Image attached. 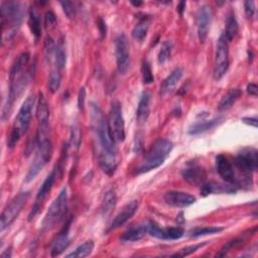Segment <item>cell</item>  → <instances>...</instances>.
<instances>
[{"label": "cell", "mask_w": 258, "mask_h": 258, "mask_svg": "<svg viewBox=\"0 0 258 258\" xmlns=\"http://www.w3.org/2000/svg\"><path fill=\"white\" fill-rule=\"evenodd\" d=\"M90 119L98 164L105 173L111 175L115 172L118 164L116 143L111 136L102 110L93 102L90 104Z\"/></svg>", "instance_id": "6da1fadb"}, {"label": "cell", "mask_w": 258, "mask_h": 258, "mask_svg": "<svg viewBox=\"0 0 258 258\" xmlns=\"http://www.w3.org/2000/svg\"><path fill=\"white\" fill-rule=\"evenodd\" d=\"M172 148L173 144L170 140L165 138L157 139L145 154L144 159L136 169V172L140 174L159 167L167 158Z\"/></svg>", "instance_id": "7a4b0ae2"}, {"label": "cell", "mask_w": 258, "mask_h": 258, "mask_svg": "<svg viewBox=\"0 0 258 258\" xmlns=\"http://www.w3.org/2000/svg\"><path fill=\"white\" fill-rule=\"evenodd\" d=\"M34 103H35L34 96L29 95L24 100L21 107L19 108L15 122L7 137V146L9 148H13L17 144L21 136L27 132L30 125Z\"/></svg>", "instance_id": "3957f363"}, {"label": "cell", "mask_w": 258, "mask_h": 258, "mask_svg": "<svg viewBox=\"0 0 258 258\" xmlns=\"http://www.w3.org/2000/svg\"><path fill=\"white\" fill-rule=\"evenodd\" d=\"M25 9L23 4L15 1H5L0 6L1 30L3 37L7 34L13 35L20 25Z\"/></svg>", "instance_id": "277c9868"}, {"label": "cell", "mask_w": 258, "mask_h": 258, "mask_svg": "<svg viewBox=\"0 0 258 258\" xmlns=\"http://www.w3.org/2000/svg\"><path fill=\"white\" fill-rule=\"evenodd\" d=\"M32 73H33V71H31V67H30V68H26L20 74L10 78L9 94L7 96V100L2 109V120L3 121H5L7 118H9L15 101H17L19 96L22 94V92L27 87L28 83L30 82Z\"/></svg>", "instance_id": "5b68a950"}, {"label": "cell", "mask_w": 258, "mask_h": 258, "mask_svg": "<svg viewBox=\"0 0 258 258\" xmlns=\"http://www.w3.org/2000/svg\"><path fill=\"white\" fill-rule=\"evenodd\" d=\"M52 155V144L49 136L36 137V151L34 158L25 176V182H29L42 170Z\"/></svg>", "instance_id": "8992f818"}, {"label": "cell", "mask_w": 258, "mask_h": 258, "mask_svg": "<svg viewBox=\"0 0 258 258\" xmlns=\"http://www.w3.org/2000/svg\"><path fill=\"white\" fill-rule=\"evenodd\" d=\"M68 209V194L67 188L63 187L58 196L53 200L44 219L42 221V229L43 230H50L52 229L57 223H59L63 216L66 215Z\"/></svg>", "instance_id": "52a82bcc"}, {"label": "cell", "mask_w": 258, "mask_h": 258, "mask_svg": "<svg viewBox=\"0 0 258 258\" xmlns=\"http://www.w3.org/2000/svg\"><path fill=\"white\" fill-rule=\"evenodd\" d=\"M108 127L115 143L125 140V122L122 113V106L118 101H113L108 115Z\"/></svg>", "instance_id": "ba28073f"}, {"label": "cell", "mask_w": 258, "mask_h": 258, "mask_svg": "<svg viewBox=\"0 0 258 258\" xmlns=\"http://www.w3.org/2000/svg\"><path fill=\"white\" fill-rule=\"evenodd\" d=\"M230 64L229 59V42L222 33L217 41L215 61H214V79L216 81L221 80L227 73Z\"/></svg>", "instance_id": "9c48e42d"}, {"label": "cell", "mask_w": 258, "mask_h": 258, "mask_svg": "<svg viewBox=\"0 0 258 258\" xmlns=\"http://www.w3.org/2000/svg\"><path fill=\"white\" fill-rule=\"evenodd\" d=\"M28 197H29L28 191H21L6 206L0 218L1 231H4L15 221V219L18 217L19 213L21 212L23 206L27 202Z\"/></svg>", "instance_id": "30bf717a"}, {"label": "cell", "mask_w": 258, "mask_h": 258, "mask_svg": "<svg viewBox=\"0 0 258 258\" xmlns=\"http://www.w3.org/2000/svg\"><path fill=\"white\" fill-rule=\"evenodd\" d=\"M115 55L117 70L120 75H125L130 68V53L126 36L120 33L115 38Z\"/></svg>", "instance_id": "8fae6325"}, {"label": "cell", "mask_w": 258, "mask_h": 258, "mask_svg": "<svg viewBox=\"0 0 258 258\" xmlns=\"http://www.w3.org/2000/svg\"><path fill=\"white\" fill-rule=\"evenodd\" d=\"M138 208H139V202L137 200H133V201L129 202L128 204H126L122 208V210L112 220L106 233L116 230V229L120 228L121 226H123L126 222H128L135 215V213L138 211Z\"/></svg>", "instance_id": "7c38bea8"}, {"label": "cell", "mask_w": 258, "mask_h": 258, "mask_svg": "<svg viewBox=\"0 0 258 258\" xmlns=\"http://www.w3.org/2000/svg\"><path fill=\"white\" fill-rule=\"evenodd\" d=\"M216 168L220 176L225 180V182L236 185V173L232 161L225 155L219 154L216 157Z\"/></svg>", "instance_id": "4fadbf2b"}, {"label": "cell", "mask_w": 258, "mask_h": 258, "mask_svg": "<svg viewBox=\"0 0 258 258\" xmlns=\"http://www.w3.org/2000/svg\"><path fill=\"white\" fill-rule=\"evenodd\" d=\"M212 20V10L208 5L201 6L197 12V28L200 42H204L209 33V27Z\"/></svg>", "instance_id": "5bb4252c"}, {"label": "cell", "mask_w": 258, "mask_h": 258, "mask_svg": "<svg viewBox=\"0 0 258 258\" xmlns=\"http://www.w3.org/2000/svg\"><path fill=\"white\" fill-rule=\"evenodd\" d=\"M181 176L185 181L195 186H202L207 179V172L199 164L191 163L181 170Z\"/></svg>", "instance_id": "9a60e30c"}, {"label": "cell", "mask_w": 258, "mask_h": 258, "mask_svg": "<svg viewBox=\"0 0 258 258\" xmlns=\"http://www.w3.org/2000/svg\"><path fill=\"white\" fill-rule=\"evenodd\" d=\"M164 202L175 208H186L196 203L197 199L192 195L179 190H169L164 194Z\"/></svg>", "instance_id": "2e32d148"}, {"label": "cell", "mask_w": 258, "mask_h": 258, "mask_svg": "<svg viewBox=\"0 0 258 258\" xmlns=\"http://www.w3.org/2000/svg\"><path fill=\"white\" fill-rule=\"evenodd\" d=\"M55 172L56 170L54 169L52 172H50L46 177L45 179L43 180L42 184L40 185L37 194H36V198H35V203L31 209V212L28 216V220L30 221L31 219H33V217L36 215L39 207H40V204L42 203V201L45 199V197L47 196V194L50 191L51 187H52V184H53V181L55 179Z\"/></svg>", "instance_id": "e0dca14e"}, {"label": "cell", "mask_w": 258, "mask_h": 258, "mask_svg": "<svg viewBox=\"0 0 258 258\" xmlns=\"http://www.w3.org/2000/svg\"><path fill=\"white\" fill-rule=\"evenodd\" d=\"M236 191L237 187L228 182L209 181L201 186V195L203 197H207L211 194H234Z\"/></svg>", "instance_id": "ac0fdd59"}, {"label": "cell", "mask_w": 258, "mask_h": 258, "mask_svg": "<svg viewBox=\"0 0 258 258\" xmlns=\"http://www.w3.org/2000/svg\"><path fill=\"white\" fill-rule=\"evenodd\" d=\"M69 230H70V222L66 224V226L61 229V231L57 234L55 239L52 242L51 250H50V255L52 257L58 256L63 252V250L67 249V247L70 244V239H69Z\"/></svg>", "instance_id": "d6986e66"}, {"label": "cell", "mask_w": 258, "mask_h": 258, "mask_svg": "<svg viewBox=\"0 0 258 258\" xmlns=\"http://www.w3.org/2000/svg\"><path fill=\"white\" fill-rule=\"evenodd\" d=\"M182 77V70L180 68H176L174 69L169 76H167L163 82L160 85V90H159V94L161 96H164L168 93H171L172 91H174L176 85L178 84V82L180 81Z\"/></svg>", "instance_id": "ffe728a7"}, {"label": "cell", "mask_w": 258, "mask_h": 258, "mask_svg": "<svg viewBox=\"0 0 258 258\" xmlns=\"http://www.w3.org/2000/svg\"><path fill=\"white\" fill-rule=\"evenodd\" d=\"M150 114V94L148 92H143L140 96L137 111L136 119L139 124H143L147 121Z\"/></svg>", "instance_id": "44dd1931"}, {"label": "cell", "mask_w": 258, "mask_h": 258, "mask_svg": "<svg viewBox=\"0 0 258 258\" xmlns=\"http://www.w3.org/2000/svg\"><path fill=\"white\" fill-rule=\"evenodd\" d=\"M150 25V17L148 15H141L138 17V21L136 22V24L134 25L133 29H132V37L136 40V41H142L148 32V28Z\"/></svg>", "instance_id": "7402d4cb"}, {"label": "cell", "mask_w": 258, "mask_h": 258, "mask_svg": "<svg viewBox=\"0 0 258 258\" xmlns=\"http://www.w3.org/2000/svg\"><path fill=\"white\" fill-rule=\"evenodd\" d=\"M146 234H147V223H144L124 232L121 235L120 240L123 242H135V241L141 240Z\"/></svg>", "instance_id": "603a6c76"}, {"label": "cell", "mask_w": 258, "mask_h": 258, "mask_svg": "<svg viewBox=\"0 0 258 258\" xmlns=\"http://www.w3.org/2000/svg\"><path fill=\"white\" fill-rule=\"evenodd\" d=\"M36 119L38 124H47L49 120V106L42 93H39L37 98Z\"/></svg>", "instance_id": "cb8c5ba5"}, {"label": "cell", "mask_w": 258, "mask_h": 258, "mask_svg": "<svg viewBox=\"0 0 258 258\" xmlns=\"http://www.w3.org/2000/svg\"><path fill=\"white\" fill-rule=\"evenodd\" d=\"M220 121H221V117H216V118L211 119V120L198 121V122H196V123H194L192 125L189 126L188 133L191 134V135L203 133L205 131H208V130L214 128L217 124L220 123Z\"/></svg>", "instance_id": "d4e9b609"}, {"label": "cell", "mask_w": 258, "mask_h": 258, "mask_svg": "<svg viewBox=\"0 0 258 258\" xmlns=\"http://www.w3.org/2000/svg\"><path fill=\"white\" fill-rule=\"evenodd\" d=\"M238 30H239V26H238V22L235 17V14L233 12H229L226 17L225 31L223 33L228 42L233 40V38L237 35Z\"/></svg>", "instance_id": "484cf974"}, {"label": "cell", "mask_w": 258, "mask_h": 258, "mask_svg": "<svg viewBox=\"0 0 258 258\" xmlns=\"http://www.w3.org/2000/svg\"><path fill=\"white\" fill-rule=\"evenodd\" d=\"M241 96V90L239 89H231L220 101L219 105H218V108L219 110L221 111H225V110H228L230 109L235 103L236 101L240 98Z\"/></svg>", "instance_id": "4316f807"}, {"label": "cell", "mask_w": 258, "mask_h": 258, "mask_svg": "<svg viewBox=\"0 0 258 258\" xmlns=\"http://www.w3.org/2000/svg\"><path fill=\"white\" fill-rule=\"evenodd\" d=\"M94 246H95V244H94L93 240L85 241L83 244L78 246L73 252L67 254L66 257L67 258H84V257H87L94 250Z\"/></svg>", "instance_id": "83f0119b"}, {"label": "cell", "mask_w": 258, "mask_h": 258, "mask_svg": "<svg viewBox=\"0 0 258 258\" xmlns=\"http://www.w3.org/2000/svg\"><path fill=\"white\" fill-rule=\"evenodd\" d=\"M116 203H117V197H116L115 191L113 189L107 190L106 194L104 195V198L102 201V207H101L102 214L104 216L109 215L115 208Z\"/></svg>", "instance_id": "f1b7e54d"}, {"label": "cell", "mask_w": 258, "mask_h": 258, "mask_svg": "<svg viewBox=\"0 0 258 258\" xmlns=\"http://www.w3.org/2000/svg\"><path fill=\"white\" fill-rule=\"evenodd\" d=\"M54 63L55 68L59 71H61L67 62V52H66V45L62 39H59L55 46V51H54Z\"/></svg>", "instance_id": "f546056e"}, {"label": "cell", "mask_w": 258, "mask_h": 258, "mask_svg": "<svg viewBox=\"0 0 258 258\" xmlns=\"http://www.w3.org/2000/svg\"><path fill=\"white\" fill-rule=\"evenodd\" d=\"M28 26L31 33L34 35L35 39H38L41 35V23L40 18L37 12L34 9H31L28 17Z\"/></svg>", "instance_id": "4dcf8cb0"}, {"label": "cell", "mask_w": 258, "mask_h": 258, "mask_svg": "<svg viewBox=\"0 0 258 258\" xmlns=\"http://www.w3.org/2000/svg\"><path fill=\"white\" fill-rule=\"evenodd\" d=\"M184 234V231L181 227H170V228H161L160 238L161 240H177L181 238Z\"/></svg>", "instance_id": "1f68e13d"}, {"label": "cell", "mask_w": 258, "mask_h": 258, "mask_svg": "<svg viewBox=\"0 0 258 258\" xmlns=\"http://www.w3.org/2000/svg\"><path fill=\"white\" fill-rule=\"evenodd\" d=\"M224 230V228L222 227H216V226H207V227H198L195 228L192 230L189 231L188 236L189 237H201V236H205V235H213V234H217L220 233Z\"/></svg>", "instance_id": "d6a6232c"}, {"label": "cell", "mask_w": 258, "mask_h": 258, "mask_svg": "<svg viewBox=\"0 0 258 258\" xmlns=\"http://www.w3.org/2000/svg\"><path fill=\"white\" fill-rule=\"evenodd\" d=\"M60 82H61L60 71L54 68L53 70H51L48 77V90L50 91V93H55L59 89Z\"/></svg>", "instance_id": "836d02e7"}, {"label": "cell", "mask_w": 258, "mask_h": 258, "mask_svg": "<svg viewBox=\"0 0 258 258\" xmlns=\"http://www.w3.org/2000/svg\"><path fill=\"white\" fill-rule=\"evenodd\" d=\"M141 75H142V80H143L144 84L148 85V84L153 83L154 77H153V74H152V71H151L150 63L147 60H143L142 61V64H141Z\"/></svg>", "instance_id": "e575fe53"}, {"label": "cell", "mask_w": 258, "mask_h": 258, "mask_svg": "<svg viewBox=\"0 0 258 258\" xmlns=\"http://www.w3.org/2000/svg\"><path fill=\"white\" fill-rule=\"evenodd\" d=\"M204 245H206V242L204 243H199V244H194V245H189L186 247H183L181 249H179L177 252H175L174 254H172V257H185L188 256L192 253H195L197 250H199L200 248H202Z\"/></svg>", "instance_id": "d590c367"}, {"label": "cell", "mask_w": 258, "mask_h": 258, "mask_svg": "<svg viewBox=\"0 0 258 258\" xmlns=\"http://www.w3.org/2000/svg\"><path fill=\"white\" fill-rule=\"evenodd\" d=\"M171 47H172V45L169 41L162 42L159 52H158V62L159 63H164L170 57Z\"/></svg>", "instance_id": "8d00e7d4"}, {"label": "cell", "mask_w": 258, "mask_h": 258, "mask_svg": "<svg viewBox=\"0 0 258 258\" xmlns=\"http://www.w3.org/2000/svg\"><path fill=\"white\" fill-rule=\"evenodd\" d=\"M55 44L52 40L51 37H46L45 41H44V53H45V57L49 59H51L52 57H54V51H55Z\"/></svg>", "instance_id": "74e56055"}, {"label": "cell", "mask_w": 258, "mask_h": 258, "mask_svg": "<svg viewBox=\"0 0 258 258\" xmlns=\"http://www.w3.org/2000/svg\"><path fill=\"white\" fill-rule=\"evenodd\" d=\"M60 6L64 12V14L69 18H73L76 15V6L74 2L71 1H61Z\"/></svg>", "instance_id": "f35d334b"}, {"label": "cell", "mask_w": 258, "mask_h": 258, "mask_svg": "<svg viewBox=\"0 0 258 258\" xmlns=\"http://www.w3.org/2000/svg\"><path fill=\"white\" fill-rule=\"evenodd\" d=\"M240 243H241V240H239V239H234V240L229 241L228 243H226V244L222 247V249L220 250L219 253H217L216 256H218V257H223V256H225L230 250H232L234 247H236V246L239 245Z\"/></svg>", "instance_id": "ab89813d"}, {"label": "cell", "mask_w": 258, "mask_h": 258, "mask_svg": "<svg viewBox=\"0 0 258 258\" xmlns=\"http://www.w3.org/2000/svg\"><path fill=\"white\" fill-rule=\"evenodd\" d=\"M56 25V16L52 11H46L44 15V26L46 29H51Z\"/></svg>", "instance_id": "60d3db41"}, {"label": "cell", "mask_w": 258, "mask_h": 258, "mask_svg": "<svg viewBox=\"0 0 258 258\" xmlns=\"http://www.w3.org/2000/svg\"><path fill=\"white\" fill-rule=\"evenodd\" d=\"M81 133H80V130L77 126H73L72 128V137H71V142L74 146L76 147H79L80 146V143H81Z\"/></svg>", "instance_id": "b9f144b4"}, {"label": "cell", "mask_w": 258, "mask_h": 258, "mask_svg": "<svg viewBox=\"0 0 258 258\" xmlns=\"http://www.w3.org/2000/svg\"><path fill=\"white\" fill-rule=\"evenodd\" d=\"M244 10L245 14L248 18H252L255 14V3L252 0H248L244 2Z\"/></svg>", "instance_id": "7bdbcfd3"}, {"label": "cell", "mask_w": 258, "mask_h": 258, "mask_svg": "<svg viewBox=\"0 0 258 258\" xmlns=\"http://www.w3.org/2000/svg\"><path fill=\"white\" fill-rule=\"evenodd\" d=\"M85 100H86V90L84 87H82L78 94V107L82 111L85 108Z\"/></svg>", "instance_id": "ee69618b"}, {"label": "cell", "mask_w": 258, "mask_h": 258, "mask_svg": "<svg viewBox=\"0 0 258 258\" xmlns=\"http://www.w3.org/2000/svg\"><path fill=\"white\" fill-rule=\"evenodd\" d=\"M97 25H98L99 32H100V35H101V39L105 38V37H106V33H107L106 22H105L102 18H99L98 21H97Z\"/></svg>", "instance_id": "f6af8a7d"}, {"label": "cell", "mask_w": 258, "mask_h": 258, "mask_svg": "<svg viewBox=\"0 0 258 258\" xmlns=\"http://www.w3.org/2000/svg\"><path fill=\"white\" fill-rule=\"evenodd\" d=\"M246 90H247V93H248L249 95H251V96L256 97L257 94H258V87H257V85L254 84V83L248 84Z\"/></svg>", "instance_id": "bcb514c9"}, {"label": "cell", "mask_w": 258, "mask_h": 258, "mask_svg": "<svg viewBox=\"0 0 258 258\" xmlns=\"http://www.w3.org/2000/svg\"><path fill=\"white\" fill-rule=\"evenodd\" d=\"M241 121L247 125H250L252 127H257V119L256 118H252V117H243L241 118Z\"/></svg>", "instance_id": "7dc6e473"}, {"label": "cell", "mask_w": 258, "mask_h": 258, "mask_svg": "<svg viewBox=\"0 0 258 258\" xmlns=\"http://www.w3.org/2000/svg\"><path fill=\"white\" fill-rule=\"evenodd\" d=\"M185 6H186V2L185 1L178 2L177 6H176V11L179 13V15L183 14V11L185 10Z\"/></svg>", "instance_id": "c3c4849f"}, {"label": "cell", "mask_w": 258, "mask_h": 258, "mask_svg": "<svg viewBox=\"0 0 258 258\" xmlns=\"http://www.w3.org/2000/svg\"><path fill=\"white\" fill-rule=\"evenodd\" d=\"M1 257H3V258H10L11 257V248H9V250L7 249L6 251L2 252L1 253Z\"/></svg>", "instance_id": "681fc988"}, {"label": "cell", "mask_w": 258, "mask_h": 258, "mask_svg": "<svg viewBox=\"0 0 258 258\" xmlns=\"http://www.w3.org/2000/svg\"><path fill=\"white\" fill-rule=\"evenodd\" d=\"M131 4H132V5H134V6H136V7H138V6H140V5L142 4V2H141V1H139V2H134V1H131Z\"/></svg>", "instance_id": "f907efd6"}]
</instances>
